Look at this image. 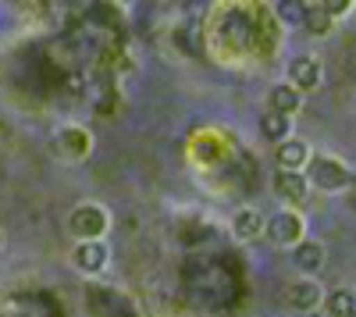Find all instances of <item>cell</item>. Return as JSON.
Returning <instances> with one entry per match:
<instances>
[{"label":"cell","instance_id":"obj_14","mask_svg":"<svg viewBox=\"0 0 356 317\" xmlns=\"http://www.w3.org/2000/svg\"><path fill=\"white\" fill-rule=\"evenodd\" d=\"M356 310V293L353 289H332L324 296V314L328 317H349Z\"/></svg>","mask_w":356,"mask_h":317},{"label":"cell","instance_id":"obj_17","mask_svg":"<svg viewBox=\"0 0 356 317\" xmlns=\"http://www.w3.org/2000/svg\"><path fill=\"white\" fill-rule=\"evenodd\" d=\"M321 8L328 11L332 18H346L353 11V0H321Z\"/></svg>","mask_w":356,"mask_h":317},{"label":"cell","instance_id":"obj_6","mask_svg":"<svg viewBox=\"0 0 356 317\" xmlns=\"http://www.w3.org/2000/svg\"><path fill=\"white\" fill-rule=\"evenodd\" d=\"M310 179H307V171H275V193L282 200H289V204H307V196H310Z\"/></svg>","mask_w":356,"mask_h":317},{"label":"cell","instance_id":"obj_16","mask_svg":"<svg viewBox=\"0 0 356 317\" xmlns=\"http://www.w3.org/2000/svg\"><path fill=\"white\" fill-rule=\"evenodd\" d=\"M332 25H335V18L324 11L321 4L310 8V11H307V22H303V29H307L310 36H328V33H332Z\"/></svg>","mask_w":356,"mask_h":317},{"label":"cell","instance_id":"obj_13","mask_svg":"<svg viewBox=\"0 0 356 317\" xmlns=\"http://www.w3.org/2000/svg\"><path fill=\"white\" fill-rule=\"evenodd\" d=\"M260 132H264V139L267 143H285V139H292L289 132H292V118L289 114H278V111H264L260 114Z\"/></svg>","mask_w":356,"mask_h":317},{"label":"cell","instance_id":"obj_4","mask_svg":"<svg viewBox=\"0 0 356 317\" xmlns=\"http://www.w3.org/2000/svg\"><path fill=\"white\" fill-rule=\"evenodd\" d=\"M267 239L275 246H300L303 243V218L296 211H278L275 218H267Z\"/></svg>","mask_w":356,"mask_h":317},{"label":"cell","instance_id":"obj_2","mask_svg":"<svg viewBox=\"0 0 356 317\" xmlns=\"http://www.w3.org/2000/svg\"><path fill=\"white\" fill-rule=\"evenodd\" d=\"M68 228L79 243L86 239H100L107 232V211L100 204H79L72 214H68Z\"/></svg>","mask_w":356,"mask_h":317},{"label":"cell","instance_id":"obj_8","mask_svg":"<svg viewBox=\"0 0 356 317\" xmlns=\"http://www.w3.org/2000/svg\"><path fill=\"white\" fill-rule=\"evenodd\" d=\"M260 232H267V221L260 218L257 207H239L232 214V236L239 243H253V239H260Z\"/></svg>","mask_w":356,"mask_h":317},{"label":"cell","instance_id":"obj_9","mask_svg":"<svg viewBox=\"0 0 356 317\" xmlns=\"http://www.w3.org/2000/svg\"><path fill=\"white\" fill-rule=\"evenodd\" d=\"M275 161H278V168L282 171H307V164H310V147L303 139H285V143H278L275 147Z\"/></svg>","mask_w":356,"mask_h":317},{"label":"cell","instance_id":"obj_10","mask_svg":"<svg viewBox=\"0 0 356 317\" xmlns=\"http://www.w3.org/2000/svg\"><path fill=\"white\" fill-rule=\"evenodd\" d=\"M289 82L296 86L300 93H307V90H317L321 86V61L314 54H303V57H296V61L289 65Z\"/></svg>","mask_w":356,"mask_h":317},{"label":"cell","instance_id":"obj_3","mask_svg":"<svg viewBox=\"0 0 356 317\" xmlns=\"http://www.w3.org/2000/svg\"><path fill=\"white\" fill-rule=\"evenodd\" d=\"M324 293L317 278H296L285 285V303L296 310V314H314L317 307H324Z\"/></svg>","mask_w":356,"mask_h":317},{"label":"cell","instance_id":"obj_11","mask_svg":"<svg viewBox=\"0 0 356 317\" xmlns=\"http://www.w3.org/2000/svg\"><path fill=\"white\" fill-rule=\"evenodd\" d=\"M324 261H328V250H324L321 239H303L300 246L292 250V264L300 268L303 275H317L324 268Z\"/></svg>","mask_w":356,"mask_h":317},{"label":"cell","instance_id":"obj_7","mask_svg":"<svg viewBox=\"0 0 356 317\" xmlns=\"http://www.w3.org/2000/svg\"><path fill=\"white\" fill-rule=\"evenodd\" d=\"M57 154H65L68 161H79V157H86L89 154V147H93V139H89V129H82V125H65L61 132H57Z\"/></svg>","mask_w":356,"mask_h":317},{"label":"cell","instance_id":"obj_15","mask_svg":"<svg viewBox=\"0 0 356 317\" xmlns=\"http://www.w3.org/2000/svg\"><path fill=\"white\" fill-rule=\"evenodd\" d=\"M307 11H310L307 0H278V4H275V15H278L282 25H303Z\"/></svg>","mask_w":356,"mask_h":317},{"label":"cell","instance_id":"obj_12","mask_svg":"<svg viewBox=\"0 0 356 317\" xmlns=\"http://www.w3.org/2000/svg\"><path fill=\"white\" fill-rule=\"evenodd\" d=\"M267 111H278V114H300V107H303V93L296 90L292 82H278V86H271V93H267Z\"/></svg>","mask_w":356,"mask_h":317},{"label":"cell","instance_id":"obj_5","mask_svg":"<svg viewBox=\"0 0 356 317\" xmlns=\"http://www.w3.org/2000/svg\"><path fill=\"white\" fill-rule=\"evenodd\" d=\"M72 264H75V271H82V275L104 271V264H107V243H104V239H86V243H79V246L72 250Z\"/></svg>","mask_w":356,"mask_h":317},{"label":"cell","instance_id":"obj_1","mask_svg":"<svg viewBox=\"0 0 356 317\" xmlns=\"http://www.w3.org/2000/svg\"><path fill=\"white\" fill-rule=\"evenodd\" d=\"M307 179H310V186L321 189V193H342V189L353 182V171H349L339 157L314 154L310 164H307Z\"/></svg>","mask_w":356,"mask_h":317},{"label":"cell","instance_id":"obj_18","mask_svg":"<svg viewBox=\"0 0 356 317\" xmlns=\"http://www.w3.org/2000/svg\"><path fill=\"white\" fill-rule=\"evenodd\" d=\"M349 317H356V310H353V314H349Z\"/></svg>","mask_w":356,"mask_h":317}]
</instances>
